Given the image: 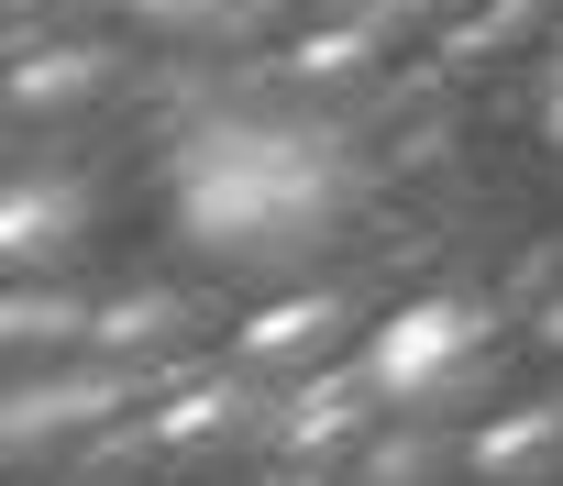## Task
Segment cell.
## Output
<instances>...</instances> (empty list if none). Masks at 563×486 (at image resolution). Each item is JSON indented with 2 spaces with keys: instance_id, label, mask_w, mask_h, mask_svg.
<instances>
[{
  "instance_id": "277c9868",
  "label": "cell",
  "mask_w": 563,
  "mask_h": 486,
  "mask_svg": "<svg viewBox=\"0 0 563 486\" xmlns=\"http://www.w3.org/2000/svg\"><path fill=\"white\" fill-rule=\"evenodd\" d=\"M541 453L563 464V409H519V431H486V442H475V464H486V475H530Z\"/></svg>"
},
{
  "instance_id": "ba28073f",
  "label": "cell",
  "mask_w": 563,
  "mask_h": 486,
  "mask_svg": "<svg viewBox=\"0 0 563 486\" xmlns=\"http://www.w3.org/2000/svg\"><path fill=\"white\" fill-rule=\"evenodd\" d=\"M122 12H144V23H221L232 0H122Z\"/></svg>"
},
{
  "instance_id": "52a82bcc",
  "label": "cell",
  "mask_w": 563,
  "mask_h": 486,
  "mask_svg": "<svg viewBox=\"0 0 563 486\" xmlns=\"http://www.w3.org/2000/svg\"><path fill=\"white\" fill-rule=\"evenodd\" d=\"M232 420H243L232 398H177V420H166V442H177V453H199V442H232Z\"/></svg>"
},
{
  "instance_id": "3957f363",
  "label": "cell",
  "mask_w": 563,
  "mask_h": 486,
  "mask_svg": "<svg viewBox=\"0 0 563 486\" xmlns=\"http://www.w3.org/2000/svg\"><path fill=\"white\" fill-rule=\"evenodd\" d=\"M321 332H343V310H332V299H288V310H265V321L243 332V365H310Z\"/></svg>"
},
{
  "instance_id": "9c48e42d",
  "label": "cell",
  "mask_w": 563,
  "mask_h": 486,
  "mask_svg": "<svg viewBox=\"0 0 563 486\" xmlns=\"http://www.w3.org/2000/svg\"><path fill=\"white\" fill-rule=\"evenodd\" d=\"M552 133H563V89H552Z\"/></svg>"
},
{
  "instance_id": "6da1fadb",
  "label": "cell",
  "mask_w": 563,
  "mask_h": 486,
  "mask_svg": "<svg viewBox=\"0 0 563 486\" xmlns=\"http://www.w3.org/2000/svg\"><path fill=\"white\" fill-rule=\"evenodd\" d=\"M177 221L221 266L310 255V243L343 221V155L321 133H288V122H221L177 166Z\"/></svg>"
},
{
  "instance_id": "7a4b0ae2",
  "label": "cell",
  "mask_w": 563,
  "mask_h": 486,
  "mask_svg": "<svg viewBox=\"0 0 563 486\" xmlns=\"http://www.w3.org/2000/svg\"><path fill=\"white\" fill-rule=\"evenodd\" d=\"M365 376H376L387 409L442 420V409H464V398H486V387L508 376V321H497L486 299H409L398 321H376Z\"/></svg>"
},
{
  "instance_id": "8992f818",
  "label": "cell",
  "mask_w": 563,
  "mask_h": 486,
  "mask_svg": "<svg viewBox=\"0 0 563 486\" xmlns=\"http://www.w3.org/2000/svg\"><path fill=\"white\" fill-rule=\"evenodd\" d=\"M67 221H78V199H56V188H12V255H67Z\"/></svg>"
},
{
  "instance_id": "5b68a950",
  "label": "cell",
  "mask_w": 563,
  "mask_h": 486,
  "mask_svg": "<svg viewBox=\"0 0 563 486\" xmlns=\"http://www.w3.org/2000/svg\"><path fill=\"white\" fill-rule=\"evenodd\" d=\"M354 409H376V376H343V387H310V398L288 409V431H299V442H343V431H354Z\"/></svg>"
}]
</instances>
